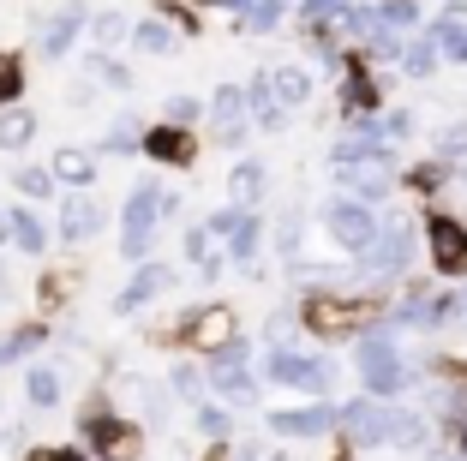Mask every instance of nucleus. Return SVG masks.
<instances>
[{"instance_id":"nucleus-1","label":"nucleus","mask_w":467,"mask_h":461,"mask_svg":"<svg viewBox=\"0 0 467 461\" xmlns=\"http://www.w3.org/2000/svg\"><path fill=\"white\" fill-rule=\"evenodd\" d=\"M354 372H359V383H366V395H378V402L401 395L408 383H420V366H408V353H401L396 324H389V318H378L371 330H359V341H354Z\"/></svg>"},{"instance_id":"nucleus-2","label":"nucleus","mask_w":467,"mask_h":461,"mask_svg":"<svg viewBox=\"0 0 467 461\" xmlns=\"http://www.w3.org/2000/svg\"><path fill=\"white\" fill-rule=\"evenodd\" d=\"M264 378H270L275 390H306V395H317V402H330L336 366L324 360V353H306V348H270Z\"/></svg>"},{"instance_id":"nucleus-3","label":"nucleus","mask_w":467,"mask_h":461,"mask_svg":"<svg viewBox=\"0 0 467 461\" xmlns=\"http://www.w3.org/2000/svg\"><path fill=\"white\" fill-rule=\"evenodd\" d=\"M378 210L371 204H359V198H348V192H336V198H324V210H317V228H324V240H336L342 252H366L371 240H378Z\"/></svg>"},{"instance_id":"nucleus-4","label":"nucleus","mask_w":467,"mask_h":461,"mask_svg":"<svg viewBox=\"0 0 467 461\" xmlns=\"http://www.w3.org/2000/svg\"><path fill=\"white\" fill-rule=\"evenodd\" d=\"M408 264H413V228L401 216H384L378 222V240L359 252V276H366L371 288H384V282H396V276H408Z\"/></svg>"},{"instance_id":"nucleus-5","label":"nucleus","mask_w":467,"mask_h":461,"mask_svg":"<svg viewBox=\"0 0 467 461\" xmlns=\"http://www.w3.org/2000/svg\"><path fill=\"white\" fill-rule=\"evenodd\" d=\"M156 222H162V186H156V180H138L132 198H126V216H120L126 264H144V252H150V240H156Z\"/></svg>"},{"instance_id":"nucleus-6","label":"nucleus","mask_w":467,"mask_h":461,"mask_svg":"<svg viewBox=\"0 0 467 461\" xmlns=\"http://www.w3.org/2000/svg\"><path fill=\"white\" fill-rule=\"evenodd\" d=\"M78 432H84V444H90V456H102V461H132L138 432L120 420V414H114L109 402L84 407V414H78Z\"/></svg>"},{"instance_id":"nucleus-7","label":"nucleus","mask_w":467,"mask_h":461,"mask_svg":"<svg viewBox=\"0 0 467 461\" xmlns=\"http://www.w3.org/2000/svg\"><path fill=\"white\" fill-rule=\"evenodd\" d=\"M396 414L401 407L378 402V395H359V402H342V432L354 449H389V432H396Z\"/></svg>"},{"instance_id":"nucleus-8","label":"nucleus","mask_w":467,"mask_h":461,"mask_svg":"<svg viewBox=\"0 0 467 461\" xmlns=\"http://www.w3.org/2000/svg\"><path fill=\"white\" fill-rule=\"evenodd\" d=\"M426 252H431V270L467 276V222H455L450 210H426Z\"/></svg>"},{"instance_id":"nucleus-9","label":"nucleus","mask_w":467,"mask_h":461,"mask_svg":"<svg viewBox=\"0 0 467 461\" xmlns=\"http://www.w3.org/2000/svg\"><path fill=\"white\" fill-rule=\"evenodd\" d=\"M246 353H252V348H246L240 336H234L228 348H222L216 360H210V383H216V390L228 395V402H240V407H252V402H258V378H252Z\"/></svg>"},{"instance_id":"nucleus-10","label":"nucleus","mask_w":467,"mask_h":461,"mask_svg":"<svg viewBox=\"0 0 467 461\" xmlns=\"http://www.w3.org/2000/svg\"><path fill=\"white\" fill-rule=\"evenodd\" d=\"M204 114H210V138H216V144H240V138H246V120H252L246 84H216V96L204 102Z\"/></svg>"},{"instance_id":"nucleus-11","label":"nucleus","mask_w":467,"mask_h":461,"mask_svg":"<svg viewBox=\"0 0 467 461\" xmlns=\"http://www.w3.org/2000/svg\"><path fill=\"white\" fill-rule=\"evenodd\" d=\"M275 437H330L342 432V407L336 402H312V407H275L270 414Z\"/></svg>"},{"instance_id":"nucleus-12","label":"nucleus","mask_w":467,"mask_h":461,"mask_svg":"<svg viewBox=\"0 0 467 461\" xmlns=\"http://www.w3.org/2000/svg\"><path fill=\"white\" fill-rule=\"evenodd\" d=\"M180 336H186V348H192V353H210V360H216V353L228 348L240 330H234V312H228V306H204L198 318H186V324H180Z\"/></svg>"},{"instance_id":"nucleus-13","label":"nucleus","mask_w":467,"mask_h":461,"mask_svg":"<svg viewBox=\"0 0 467 461\" xmlns=\"http://www.w3.org/2000/svg\"><path fill=\"white\" fill-rule=\"evenodd\" d=\"M174 288V264H156V258H144V264H132V282L120 288V299H114V312H138L144 299H156V294H168Z\"/></svg>"},{"instance_id":"nucleus-14","label":"nucleus","mask_w":467,"mask_h":461,"mask_svg":"<svg viewBox=\"0 0 467 461\" xmlns=\"http://www.w3.org/2000/svg\"><path fill=\"white\" fill-rule=\"evenodd\" d=\"M138 150L162 168H192V132H186V126H168V120L150 126V132L138 138Z\"/></svg>"},{"instance_id":"nucleus-15","label":"nucleus","mask_w":467,"mask_h":461,"mask_svg":"<svg viewBox=\"0 0 467 461\" xmlns=\"http://www.w3.org/2000/svg\"><path fill=\"white\" fill-rule=\"evenodd\" d=\"M84 25H90V13H84L78 0H72V6H60V13L36 30V55H42V60H60L72 42H78V30H84Z\"/></svg>"},{"instance_id":"nucleus-16","label":"nucleus","mask_w":467,"mask_h":461,"mask_svg":"<svg viewBox=\"0 0 467 461\" xmlns=\"http://www.w3.org/2000/svg\"><path fill=\"white\" fill-rule=\"evenodd\" d=\"M336 180H342V192H348V198L371 204V210H378V198H384V192L396 186L389 162H348V168H336Z\"/></svg>"},{"instance_id":"nucleus-17","label":"nucleus","mask_w":467,"mask_h":461,"mask_svg":"<svg viewBox=\"0 0 467 461\" xmlns=\"http://www.w3.org/2000/svg\"><path fill=\"white\" fill-rule=\"evenodd\" d=\"M431 444H438V420H431L426 407H401L396 432H389V449H401V456H431Z\"/></svg>"},{"instance_id":"nucleus-18","label":"nucleus","mask_w":467,"mask_h":461,"mask_svg":"<svg viewBox=\"0 0 467 461\" xmlns=\"http://www.w3.org/2000/svg\"><path fill=\"white\" fill-rule=\"evenodd\" d=\"M264 192H270V162L246 156L240 168H228V204H234V210H252Z\"/></svg>"},{"instance_id":"nucleus-19","label":"nucleus","mask_w":467,"mask_h":461,"mask_svg":"<svg viewBox=\"0 0 467 461\" xmlns=\"http://www.w3.org/2000/svg\"><path fill=\"white\" fill-rule=\"evenodd\" d=\"M342 120L348 126L378 120V79H371V72H348V84H342Z\"/></svg>"},{"instance_id":"nucleus-20","label":"nucleus","mask_w":467,"mask_h":461,"mask_svg":"<svg viewBox=\"0 0 467 461\" xmlns=\"http://www.w3.org/2000/svg\"><path fill=\"white\" fill-rule=\"evenodd\" d=\"M246 109H252V126H258V132H282V126H288V109H282L275 90H270V72H258V79L246 84Z\"/></svg>"},{"instance_id":"nucleus-21","label":"nucleus","mask_w":467,"mask_h":461,"mask_svg":"<svg viewBox=\"0 0 467 461\" xmlns=\"http://www.w3.org/2000/svg\"><path fill=\"white\" fill-rule=\"evenodd\" d=\"M180 258L192 264L198 276H222V264H228V258L216 252V234H210L204 222H198V228H186V240H180Z\"/></svg>"},{"instance_id":"nucleus-22","label":"nucleus","mask_w":467,"mask_h":461,"mask_svg":"<svg viewBox=\"0 0 467 461\" xmlns=\"http://www.w3.org/2000/svg\"><path fill=\"white\" fill-rule=\"evenodd\" d=\"M97 228H102V204H97V198H84V192H78V198H67V216H60V240L84 246Z\"/></svg>"},{"instance_id":"nucleus-23","label":"nucleus","mask_w":467,"mask_h":461,"mask_svg":"<svg viewBox=\"0 0 467 461\" xmlns=\"http://www.w3.org/2000/svg\"><path fill=\"white\" fill-rule=\"evenodd\" d=\"M60 395H67L60 372H55V366H42V360H36V366L25 372V402L36 407V414H48V407H60Z\"/></svg>"},{"instance_id":"nucleus-24","label":"nucleus","mask_w":467,"mask_h":461,"mask_svg":"<svg viewBox=\"0 0 467 461\" xmlns=\"http://www.w3.org/2000/svg\"><path fill=\"white\" fill-rule=\"evenodd\" d=\"M48 174L67 180V186H90V174H97V156H90V150H78V144H60Z\"/></svg>"},{"instance_id":"nucleus-25","label":"nucleus","mask_w":467,"mask_h":461,"mask_svg":"<svg viewBox=\"0 0 467 461\" xmlns=\"http://www.w3.org/2000/svg\"><path fill=\"white\" fill-rule=\"evenodd\" d=\"M270 90L282 109H300L306 96H312V72L306 67H270Z\"/></svg>"},{"instance_id":"nucleus-26","label":"nucleus","mask_w":467,"mask_h":461,"mask_svg":"<svg viewBox=\"0 0 467 461\" xmlns=\"http://www.w3.org/2000/svg\"><path fill=\"white\" fill-rule=\"evenodd\" d=\"M13 246L25 258H42V252H48V228H42L36 210H13Z\"/></svg>"},{"instance_id":"nucleus-27","label":"nucleus","mask_w":467,"mask_h":461,"mask_svg":"<svg viewBox=\"0 0 467 461\" xmlns=\"http://www.w3.org/2000/svg\"><path fill=\"white\" fill-rule=\"evenodd\" d=\"M36 138V114L18 102V109H0V150H25Z\"/></svg>"},{"instance_id":"nucleus-28","label":"nucleus","mask_w":467,"mask_h":461,"mask_svg":"<svg viewBox=\"0 0 467 461\" xmlns=\"http://www.w3.org/2000/svg\"><path fill=\"white\" fill-rule=\"evenodd\" d=\"M438 60H443V48L431 37H420V42H408L401 48V67H408V79H431L438 72Z\"/></svg>"},{"instance_id":"nucleus-29","label":"nucleus","mask_w":467,"mask_h":461,"mask_svg":"<svg viewBox=\"0 0 467 461\" xmlns=\"http://www.w3.org/2000/svg\"><path fill=\"white\" fill-rule=\"evenodd\" d=\"M126 37H132V18H120V13H97L90 18V42H97L102 55H109L114 42H126Z\"/></svg>"},{"instance_id":"nucleus-30","label":"nucleus","mask_w":467,"mask_h":461,"mask_svg":"<svg viewBox=\"0 0 467 461\" xmlns=\"http://www.w3.org/2000/svg\"><path fill=\"white\" fill-rule=\"evenodd\" d=\"M132 42L144 48V55H168V48H174V30H168L162 18H138V25H132Z\"/></svg>"},{"instance_id":"nucleus-31","label":"nucleus","mask_w":467,"mask_h":461,"mask_svg":"<svg viewBox=\"0 0 467 461\" xmlns=\"http://www.w3.org/2000/svg\"><path fill=\"white\" fill-rule=\"evenodd\" d=\"M84 72H97V84H109V90H132V72H126L114 55H102V48L84 60Z\"/></svg>"},{"instance_id":"nucleus-32","label":"nucleus","mask_w":467,"mask_h":461,"mask_svg":"<svg viewBox=\"0 0 467 461\" xmlns=\"http://www.w3.org/2000/svg\"><path fill=\"white\" fill-rule=\"evenodd\" d=\"M18 96H25V72L13 55H0V109H18Z\"/></svg>"},{"instance_id":"nucleus-33","label":"nucleus","mask_w":467,"mask_h":461,"mask_svg":"<svg viewBox=\"0 0 467 461\" xmlns=\"http://www.w3.org/2000/svg\"><path fill=\"white\" fill-rule=\"evenodd\" d=\"M18 192H25V198H42V204H48V198H55V174H48V168H18Z\"/></svg>"},{"instance_id":"nucleus-34","label":"nucleus","mask_w":467,"mask_h":461,"mask_svg":"<svg viewBox=\"0 0 467 461\" xmlns=\"http://www.w3.org/2000/svg\"><path fill=\"white\" fill-rule=\"evenodd\" d=\"M198 432H204V437H228L234 432V414H228V407H216V402H204V407H198Z\"/></svg>"},{"instance_id":"nucleus-35","label":"nucleus","mask_w":467,"mask_h":461,"mask_svg":"<svg viewBox=\"0 0 467 461\" xmlns=\"http://www.w3.org/2000/svg\"><path fill=\"white\" fill-rule=\"evenodd\" d=\"M204 120V102L198 96H168V126H192Z\"/></svg>"},{"instance_id":"nucleus-36","label":"nucleus","mask_w":467,"mask_h":461,"mask_svg":"<svg viewBox=\"0 0 467 461\" xmlns=\"http://www.w3.org/2000/svg\"><path fill=\"white\" fill-rule=\"evenodd\" d=\"M378 132H384V144H401V138H413V114L408 109H389Z\"/></svg>"},{"instance_id":"nucleus-37","label":"nucleus","mask_w":467,"mask_h":461,"mask_svg":"<svg viewBox=\"0 0 467 461\" xmlns=\"http://www.w3.org/2000/svg\"><path fill=\"white\" fill-rule=\"evenodd\" d=\"M282 6H288V0H258L252 18H246V30H275V25H282Z\"/></svg>"},{"instance_id":"nucleus-38","label":"nucleus","mask_w":467,"mask_h":461,"mask_svg":"<svg viewBox=\"0 0 467 461\" xmlns=\"http://www.w3.org/2000/svg\"><path fill=\"white\" fill-rule=\"evenodd\" d=\"M378 18H389V25H420V6H413V0H384Z\"/></svg>"},{"instance_id":"nucleus-39","label":"nucleus","mask_w":467,"mask_h":461,"mask_svg":"<svg viewBox=\"0 0 467 461\" xmlns=\"http://www.w3.org/2000/svg\"><path fill=\"white\" fill-rule=\"evenodd\" d=\"M438 150H443V156H467V120L443 126V132H438Z\"/></svg>"},{"instance_id":"nucleus-40","label":"nucleus","mask_w":467,"mask_h":461,"mask_svg":"<svg viewBox=\"0 0 467 461\" xmlns=\"http://www.w3.org/2000/svg\"><path fill=\"white\" fill-rule=\"evenodd\" d=\"M408 186H420V192H438V186H443V162H420V168L408 174Z\"/></svg>"},{"instance_id":"nucleus-41","label":"nucleus","mask_w":467,"mask_h":461,"mask_svg":"<svg viewBox=\"0 0 467 461\" xmlns=\"http://www.w3.org/2000/svg\"><path fill=\"white\" fill-rule=\"evenodd\" d=\"M366 48H371L378 60H396V55H401V42L389 37V30H371V37H366Z\"/></svg>"},{"instance_id":"nucleus-42","label":"nucleus","mask_w":467,"mask_h":461,"mask_svg":"<svg viewBox=\"0 0 467 461\" xmlns=\"http://www.w3.org/2000/svg\"><path fill=\"white\" fill-rule=\"evenodd\" d=\"M294 330H300V318H288V312H275V318H270V341H275V348H288Z\"/></svg>"},{"instance_id":"nucleus-43","label":"nucleus","mask_w":467,"mask_h":461,"mask_svg":"<svg viewBox=\"0 0 467 461\" xmlns=\"http://www.w3.org/2000/svg\"><path fill=\"white\" fill-rule=\"evenodd\" d=\"M234 222H240V210H234V204H228V210H216V216H210V222H204V228H210V234H216V240H222V246H228V234H234Z\"/></svg>"},{"instance_id":"nucleus-44","label":"nucleus","mask_w":467,"mask_h":461,"mask_svg":"<svg viewBox=\"0 0 467 461\" xmlns=\"http://www.w3.org/2000/svg\"><path fill=\"white\" fill-rule=\"evenodd\" d=\"M198 366H174V395H198Z\"/></svg>"},{"instance_id":"nucleus-45","label":"nucleus","mask_w":467,"mask_h":461,"mask_svg":"<svg viewBox=\"0 0 467 461\" xmlns=\"http://www.w3.org/2000/svg\"><path fill=\"white\" fill-rule=\"evenodd\" d=\"M30 461H90L84 449H30Z\"/></svg>"},{"instance_id":"nucleus-46","label":"nucleus","mask_w":467,"mask_h":461,"mask_svg":"<svg viewBox=\"0 0 467 461\" xmlns=\"http://www.w3.org/2000/svg\"><path fill=\"white\" fill-rule=\"evenodd\" d=\"M336 6H342V0H306V6H300V18H306V25H317V18H324V13H336Z\"/></svg>"},{"instance_id":"nucleus-47","label":"nucleus","mask_w":467,"mask_h":461,"mask_svg":"<svg viewBox=\"0 0 467 461\" xmlns=\"http://www.w3.org/2000/svg\"><path fill=\"white\" fill-rule=\"evenodd\" d=\"M216 6H228V13H252L258 0H216Z\"/></svg>"},{"instance_id":"nucleus-48","label":"nucleus","mask_w":467,"mask_h":461,"mask_svg":"<svg viewBox=\"0 0 467 461\" xmlns=\"http://www.w3.org/2000/svg\"><path fill=\"white\" fill-rule=\"evenodd\" d=\"M13 240V210H0V246Z\"/></svg>"},{"instance_id":"nucleus-49","label":"nucleus","mask_w":467,"mask_h":461,"mask_svg":"<svg viewBox=\"0 0 467 461\" xmlns=\"http://www.w3.org/2000/svg\"><path fill=\"white\" fill-rule=\"evenodd\" d=\"M228 456H234V461H258V449H252V444H240V449H228Z\"/></svg>"},{"instance_id":"nucleus-50","label":"nucleus","mask_w":467,"mask_h":461,"mask_svg":"<svg viewBox=\"0 0 467 461\" xmlns=\"http://www.w3.org/2000/svg\"><path fill=\"white\" fill-rule=\"evenodd\" d=\"M6 360H18V353H13V341L0 336V366H6Z\"/></svg>"},{"instance_id":"nucleus-51","label":"nucleus","mask_w":467,"mask_h":461,"mask_svg":"<svg viewBox=\"0 0 467 461\" xmlns=\"http://www.w3.org/2000/svg\"><path fill=\"white\" fill-rule=\"evenodd\" d=\"M6 294H13V288H6V270H0V299H6Z\"/></svg>"},{"instance_id":"nucleus-52","label":"nucleus","mask_w":467,"mask_h":461,"mask_svg":"<svg viewBox=\"0 0 467 461\" xmlns=\"http://www.w3.org/2000/svg\"><path fill=\"white\" fill-rule=\"evenodd\" d=\"M462 461H467V432H462Z\"/></svg>"},{"instance_id":"nucleus-53","label":"nucleus","mask_w":467,"mask_h":461,"mask_svg":"<svg viewBox=\"0 0 467 461\" xmlns=\"http://www.w3.org/2000/svg\"><path fill=\"white\" fill-rule=\"evenodd\" d=\"M462 180H467V168H462Z\"/></svg>"},{"instance_id":"nucleus-54","label":"nucleus","mask_w":467,"mask_h":461,"mask_svg":"<svg viewBox=\"0 0 467 461\" xmlns=\"http://www.w3.org/2000/svg\"><path fill=\"white\" fill-rule=\"evenodd\" d=\"M462 324H467V318H462Z\"/></svg>"},{"instance_id":"nucleus-55","label":"nucleus","mask_w":467,"mask_h":461,"mask_svg":"<svg viewBox=\"0 0 467 461\" xmlns=\"http://www.w3.org/2000/svg\"><path fill=\"white\" fill-rule=\"evenodd\" d=\"M462 299H467V294H462Z\"/></svg>"}]
</instances>
